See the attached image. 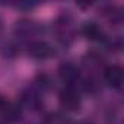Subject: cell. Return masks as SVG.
<instances>
[{"label":"cell","instance_id":"3957f363","mask_svg":"<svg viewBox=\"0 0 124 124\" xmlns=\"http://www.w3.org/2000/svg\"><path fill=\"white\" fill-rule=\"evenodd\" d=\"M104 78L107 80V83L112 88H121L123 80H124V75H123V69L120 66H108L104 70Z\"/></svg>","mask_w":124,"mask_h":124},{"label":"cell","instance_id":"6da1fadb","mask_svg":"<svg viewBox=\"0 0 124 124\" xmlns=\"http://www.w3.org/2000/svg\"><path fill=\"white\" fill-rule=\"evenodd\" d=\"M58 101L67 111H78L80 108V96L72 86L63 89L58 93Z\"/></svg>","mask_w":124,"mask_h":124},{"label":"cell","instance_id":"ba28073f","mask_svg":"<svg viewBox=\"0 0 124 124\" xmlns=\"http://www.w3.org/2000/svg\"><path fill=\"white\" fill-rule=\"evenodd\" d=\"M8 104V99H5L2 95H0V112H2V109L5 108V105Z\"/></svg>","mask_w":124,"mask_h":124},{"label":"cell","instance_id":"9c48e42d","mask_svg":"<svg viewBox=\"0 0 124 124\" xmlns=\"http://www.w3.org/2000/svg\"><path fill=\"white\" fill-rule=\"evenodd\" d=\"M82 124H89V123H82Z\"/></svg>","mask_w":124,"mask_h":124},{"label":"cell","instance_id":"8992f818","mask_svg":"<svg viewBox=\"0 0 124 124\" xmlns=\"http://www.w3.org/2000/svg\"><path fill=\"white\" fill-rule=\"evenodd\" d=\"M2 114H3V117H5L6 120H9V121H16V120H19V117H21V108H19L18 105H15V104H12V102L8 101V104H6L5 108L2 109Z\"/></svg>","mask_w":124,"mask_h":124},{"label":"cell","instance_id":"277c9868","mask_svg":"<svg viewBox=\"0 0 124 124\" xmlns=\"http://www.w3.org/2000/svg\"><path fill=\"white\" fill-rule=\"evenodd\" d=\"M58 75H60V78L63 79L64 82H69V83L76 82V80L79 79V72H78V69H76L72 63H64V64H61L60 69H58Z\"/></svg>","mask_w":124,"mask_h":124},{"label":"cell","instance_id":"52a82bcc","mask_svg":"<svg viewBox=\"0 0 124 124\" xmlns=\"http://www.w3.org/2000/svg\"><path fill=\"white\" fill-rule=\"evenodd\" d=\"M42 124H69V121L60 114H50L45 117Z\"/></svg>","mask_w":124,"mask_h":124},{"label":"cell","instance_id":"7a4b0ae2","mask_svg":"<svg viewBox=\"0 0 124 124\" xmlns=\"http://www.w3.org/2000/svg\"><path fill=\"white\" fill-rule=\"evenodd\" d=\"M28 53L29 55H32L34 58H38V60H44V58H48L54 54V50L50 44L44 42V41H35L29 45L28 48Z\"/></svg>","mask_w":124,"mask_h":124},{"label":"cell","instance_id":"5b68a950","mask_svg":"<svg viewBox=\"0 0 124 124\" xmlns=\"http://www.w3.org/2000/svg\"><path fill=\"white\" fill-rule=\"evenodd\" d=\"M82 34H83L88 39H92V41L99 39V38L102 37V31H101V28H99L95 22H88V23H85V25L82 26Z\"/></svg>","mask_w":124,"mask_h":124}]
</instances>
